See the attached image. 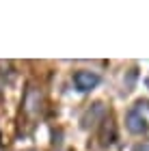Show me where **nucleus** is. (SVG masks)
<instances>
[{"mask_svg":"<svg viewBox=\"0 0 149 151\" xmlns=\"http://www.w3.org/2000/svg\"><path fill=\"white\" fill-rule=\"evenodd\" d=\"M73 82H76V86L80 91H89V88H93L99 82V76L91 73V71H78L73 76Z\"/></svg>","mask_w":149,"mask_h":151,"instance_id":"obj_1","label":"nucleus"},{"mask_svg":"<svg viewBox=\"0 0 149 151\" xmlns=\"http://www.w3.org/2000/svg\"><path fill=\"white\" fill-rule=\"evenodd\" d=\"M127 127H130L132 132H145V129H147L145 119H140V116H138V108L130 110V114H127Z\"/></svg>","mask_w":149,"mask_h":151,"instance_id":"obj_2","label":"nucleus"}]
</instances>
